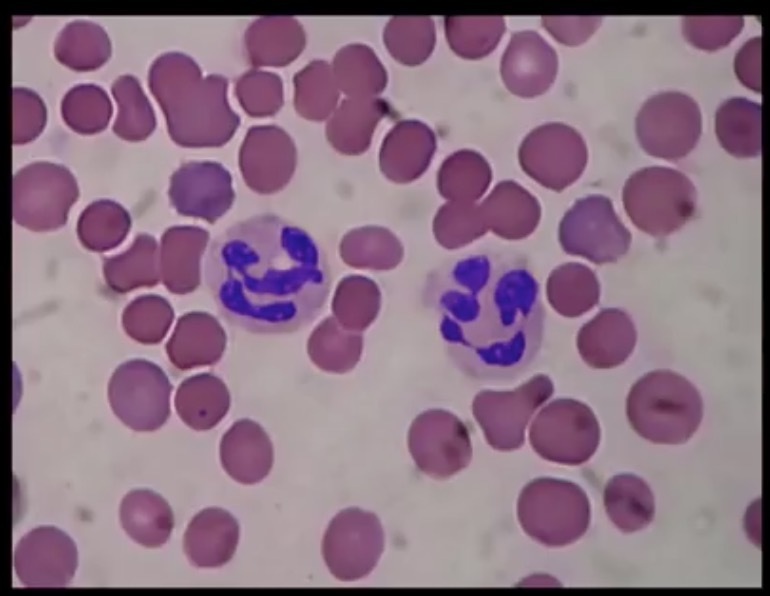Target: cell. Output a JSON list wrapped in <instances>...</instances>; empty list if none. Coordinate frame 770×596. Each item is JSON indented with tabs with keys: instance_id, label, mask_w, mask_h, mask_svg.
<instances>
[{
	"instance_id": "6da1fadb",
	"label": "cell",
	"mask_w": 770,
	"mask_h": 596,
	"mask_svg": "<svg viewBox=\"0 0 770 596\" xmlns=\"http://www.w3.org/2000/svg\"><path fill=\"white\" fill-rule=\"evenodd\" d=\"M427 296L454 363L482 381H508L534 361L544 312L526 262L511 252L458 257L429 282Z\"/></svg>"
},
{
	"instance_id": "7a4b0ae2",
	"label": "cell",
	"mask_w": 770,
	"mask_h": 596,
	"mask_svg": "<svg viewBox=\"0 0 770 596\" xmlns=\"http://www.w3.org/2000/svg\"><path fill=\"white\" fill-rule=\"evenodd\" d=\"M205 280L220 314L257 334L297 331L322 311L331 270L322 247L273 215L238 222L211 242Z\"/></svg>"
},
{
	"instance_id": "3957f363",
	"label": "cell",
	"mask_w": 770,
	"mask_h": 596,
	"mask_svg": "<svg viewBox=\"0 0 770 596\" xmlns=\"http://www.w3.org/2000/svg\"><path fill=\"white\" fill-rule=\"evenodd\" d=\"M148 86L166 118L168 133L181 146L222 143L231 128L225 102V81L201 77L197 64L178 52L157 57L148 72Z\"/></svg>"
},
{
	"instance_id": "277c9868",
	"label": "cell",
	"mask_w": 770,
	"mask_h": 596,
	"mask_svg": "<svg viewBox=\"0 0 770 596\" xmlns=\"http://www.w3.org/2000/svg\"><path fill=\"white\" fill-rule=\"evenodd\" d=\"M702 415V398L695 386L668 370L644 375L627 398L632 428L658 444L685 443L698 429Z\"/></svg>"
},
{
	"instance_id": "5b68a950",
	"label": "cell",
	"mask_w": 770,
	"mask_h": 596,
	"mask_svg": "<svg viewBox=\"0 0 770 596\" xmlns=\"http://www.w3.org/2000/svg\"><path fill=\"white\" fill-rule=\"evenodd\" d=\"M622 199L632 223L643 232L660 237L680 229L693 216L696 189L684 173L651 166L630 175Z\"/></svg>"
},
{
	"instance_id": "8992f818",
	"label": "cell",
	"mask_w": 770,
	"mask_h": 596,
	"mask_svg": "<svg viewBox=\"0 0 770 596\" xmlns=\"http://www.w3.org/2000/svg\"><path fill=\"white\" fill-rule=\"evenodd\" d=\"M79 196L73 174L63 165L33 162L12 180V212L17 224L42 232L63 226Z\"/></svg>"
},
{
	"instance_id": "52a82bcc",
	"label": "cell",
	"mask_w": 770,
	"mask_h": 596,
	"mask_svg": "<svg viewBox=\"0 0 770 596\" xmlns=\"http://www.w3.org/2000/svg\"><path fill=\"white\" fill-rule=\"evenodd\" d=\"M172 385L156 364L134 359L116 368L108 384L114 414L134 431L159 429L170 416Z\"/></svg>"
},
{
	"instance_id": "ba28073f",
	"label": "cell",
	"mask_w": 770,
	"mask_h": 596,
	"mask_svg": "<svg viewBox=\"0 0 770 596\" xmlns=\"http://www.w3.org/2000/svg\"><path fill=\"white\" fill-rule=\"evenodd\" d=\"M702 130L698 104L687 94L669 91L651 96L636 117V134L648 154L678 160L696 146Z\"/></svg>"
},
{
	"instance_id": "9c48e42d",
	"label": "cell",
	"mask_w": 770,
	"mask_h": 596,
	"mask_svg": "<svg viewBox=\"0 0 770 596\" xmlns=\"http://www.w3.org/2000/svg\"><path fill=\"white\" fill-rule=\"evenodd\" d=\"M530 440L547 460L578 465L591 458L600 442L599 423L591 409L574 400H557L537 417Z\"/></svg>"
},
{
	"instance_id": "30bf717a",
	"label": "cell",
	"mask_w": 770,
	"mask_h": 596,
	"mask_svg": "<svg viewBox=\"0 0 770 596\" xmlns=\"http://www.w3.org/2000/svg\"><path fill=\"white\" fill-rule=\"evenodd\" d=\"M380 521L370 512L349 508L329 523L322 541V555L331 574L341 581L367 576L383 551Z\"/></svg>"
},
{
	"instance_id": "8fae6325",
	"label": "cell",
	"mask_w": 770,
	"mask_h": 596,
	"mask_svg": "<svg viewBox=\"0 0 770 596\" xmlns=\"http://www.w3.org/2000/svg\"><path fill=\"white\" fill-rule=\"evenodd\" d=\"M560 236L569 253L597 264L617 261L631 243V234L615 213L611 200L601 195L578 200L565 214Z\"/></svg>"
},
{
	"instance_id": "7c38bea8",
	"label": "cell",
	"mask_w": 770,
	"mask_h": 596,
	"mask_svg": "<svg viewBox=\"0 0 770 596\" xmlns=\"http://www.w3.org/2000/svg\"><path fill=\"white\" fill-rule=\"evenodd\" d=\"M584 139L571 126L547 123L532 130L519 148V162L534 180L553 190L576 181L587 163Z\"/></svg>"
},
{
	"instance_id": "4fadbf2b",
	"label": "cell",
	"mask_w": 770,
	"mask_h": 596,
	"mask_svg": "<svg viewBox=\"0 0 770 596\" xmlns=\"http://www.w3.org/2000/svg\"><path fill=\"white\" fill-rule=\"evenodd\" d=\"M532 496L529 532L548 546H564L579 539L590 522V505L574 483L540 479L529 486Z\"/></svg>"
},
{
	"instance_id": "5bb4252c",
	"label": "cell",
	"mask_w": 770,
	"mask_h": 596,
	"mask_svg": "<svg viewBox=\"0 0 770 596\" xmlns=\"http://www.w3.org/2000/svg\"><path fill=\"white\" fill-rule=\"evenodd\" d=\"M13 564L19 581L26 587H64L75 575L78 551L65 532L53 526H41L19 540Z\"/></svg>"
},
{
	"instance_id": "9a60e30c",
	"label": "cell",
	"mask_w": 770,
	"mask_h": 596,
	"mask_svg": "<svg viewBox=\"0 0 770 596\" xmlns=\"http://www.w3.org/2000/svg\"><path fill=\"white\" fill-rule=\"evenodd\" d=\"M227 171L213 162L182 164L171 176L169 198L178 213L214 222L231 204Z\"/></svg>"
},
{
	"instance_id": "2e32d148",
	"label": "cell",
	"mask_w": 770,
	"mask_h": 596,
	"mask_svg": "<svg viewBox=\"0 0 770 596\" xmlns=\"http://www.w3.org/2000/svg\"><path fill=\"white\" fill-rule=\"evenodd\" d=\"M558 70L555 50L535 31L513 33L502 56L501 76L507 89L532 98L546 92Z\"/></svg>"
},
{
	"instance_id": "e0dca14e",
	"label": "cell",
	"mask_w": 770,
	"mask_h": 596,
	"mask_svg": "<svg viewBox=\"0 0 770 596\" xmlns=\"http://www.w3.org/2000/svg\"><path fill=\"white\" fill-rule=\"evenodd\" d=\"M220 460L232 479L241 484H255L262 481L272 468L273 446L258 423L242 419L223 435Z\"/></svg>"
},
{
	"instance_id": "ac0fdd59",
	"label": "cell",
	"mask_w": 770,
	"mask_h": 596,
	"mask_svg": "<svg viewBox=\"0 0 770 596\" xmlns=\"http://www.w3.org/2000/svg\"><path fill=\"white\" fill-rule=\"evenodd\" d=\"M238 540L237 520L226 510L211 507L200 511L190 521L183 546L192 565L216 568L232 559Z\"/></svg>"
},
{
	"instance_id": "d6986e66",
	"label": "cell",
	"mask_w": 770,
	"mask_h": 596,
	"mask_svg": "<svg viewBox=\"0 0 770 596\" xmlns=\"http://www.w3.org/2000/svg\"><path fill=\"white\" fill-rule=\"evenodd\" d=\"M636 330L627 313L604 309L580 331L578 345L583 359L592 367L608 369L622 364L632 353Z\"/></svg>"
},
{
	"instance_id": "ffe728a7",
	"label": "cell",
	"mask_w": 770,
	"mask_h": 596,
	"mask_svg": "<svg viewBox=\"0 0 770 596\" xmlns=\"http://www.w3.org/2000/svg\"><path fill=\"white\" fill-rule=\"evenodd\" d=\"M208 233L189 226L167 229L159 246L161 282L172 293L193 291L200 281V259Z\"/></svg>"
},
{
	"instance_id": "44dd1931",
	"label": "cell",
	"mask_w": 770,
	"mask_h": 596,
	"mask_svg": "<svg viewBox=\"0 0 770 596\" xmlns=\"http://www.w3.org/2000/svg\"><path fill=\"white\" fill-rule=\"evenodd\" d=\"M436 150V136L421 121L400 122L388 135L382 148L381 165L396 181H411L429 167Z\"/></svg>"
},
{
	"instance_id": "7402d4cb",
	"label": "cell",
	"mask_w": 770,
	"mask_h": 596,
	"mask_svg": "<svg viewBox=\"0 0 770 596\" xmlns=\"http://www.w3.org/2000/svg\"><path fill=\"white\" fill-rule=\"evenodd\" d=\"M225 347V334L215 318L192 312L182 316L166 351L171 363L180 370L216 363Z\"/></svg>"
},
{
	"instance_id": "603a6c76",
	"label": "cell",
	"mask_w": 770,
	"mask_h": 596,
	"mask_svg": "<svg viewBox=\"0 0 770 596\" xmlns=\"http://www.w3.org/2000/svg\"><path fill=\"white\" fill-rule=\"evenodd\" d=\"M119 518L126 534L136 543L156 548L164 545L174 527L167 501L149 489H134L121 501Z\"/></svg>"
},
{
	"instance_id": "cb8c5ba5",
	"label": "cell",
	"mask_w": 770,
	"mask_h": 596,
	"mask_svg": "<svg viewBox=\"0 0 770 596\" xmlns=\"http://www.w3.org/2000/svg\"><path fill=\"white\" fill-rule=\"evenodd\" d=\"M230 395L217 376L203 373L184 380L175 395V408L180 419L198 431L215 427L227 414Z\"/></svg>"
},
{
	"instance_id": "d4e9b609",
	"label": "cell",
	"mask_w": 770,
	"mask_h": 596,
	"mask_svg": "<svg viewBox=\"0 0 770 596\" xmlns=\"http://www.w3.org/2000/svg\"><path fill=\"white\" fill-rule=\"evenodd\" d=\"M159 251L154 237L139 234L129 249L103 261L107 285L119 293L156 285L161 281Z\"/></svg>"
},
{
	"instance_id": "484cf974",
	"label": "cell",
	"mask_w": 770,
	"mask_h": 596,
	"mask_svg": "<svg viewBox=\"0 0 770 596\" xmlns=\"http://www.w3.org/2000/svg\"><path fill=\"white\" fill-rule=\"evenodd\" d=\"M716 135L721 146L736 157L761 154V105L743 97L725 100L716 111Z\"/></svg>"
},
{
	"instance_id": "4316f807",
	"label": "cell",
	"mask_w": 770,
	"mask_h": 596,
	"mask_svg": "<svg viewBox=\"0 0 770 596\" xmlns=\"http://www.w3.org/2000/svg\"><path fill=\"white\" fill-rule=\"evenodd\" d=\"M604 505L608 517L623 532L646 527L653 519L655 503L646 482L633 474L612 477L604 489Z\"/></svg>"
},
{
	"instance_id": "83f0119b",
	"label": "cell",
	"mask_w": 770,
	"mask_h": 596,
	"mask_svg": "<svg viewBox=\"0 0 770 596\" xmlns=\"http://www.w3.org/2000/svg\"><path fill=\"white\" fill-rule=\"evenodd\" d=\"M54 54L60 63L73 70L90 71L108 60L111 43L100 25L87 20H75L59 32Z\"/></svg>"
},
{
	"instance_id": "f1b7e54d",
	"label": "cell",
	"mask_w": 770,
	"mask_h": 596,
	"mask_svg": "<svg viewBox=\"0 0 770 596\" xmlns=\"http://www.w3.org/2000/svg\"><path fill=\"white\" fill-rule=\"evenodd\" d=\"M130 215L115 201L101 199L89 204L77 222V234L89 250L104 252L117 247L130 230Z\"/></svg>"
},
{
	"instance_id": "f546056e",
	"label": "cell",
	"mask_w": 770,
	"mask_h": 596,
	"mask_svg": "<svg viewBox=\"0 0 770 596\" xmlns=\"http://www.w3.org/2000/svg\"><path fill=\"white\" fill-rule=\"evenodd\" d=\"M111 91L118 107L114 133L128 141L146 139L156 126V118L139 81L132 75L119 76Z\"/></svg>"
},
{
	"instance_id": "4dcf8cb0",
	"label": "cell",
	"mask_w": 770,
	"mask_h": 596,
	"mask_svg": "<svg viewBox=\"0 0 770 596\" xmlns=\"http://www.w3.org/2000/svg\"><path fill=\"white\" fill-rule=\"evenodd\" d=\"M444 27L451 49L466 59H480L499 43L505 21L501 16L445 17Z\"/></svg>"
},
{
	"instance_id": "1f68e13d",
	"label": "cell",
	"mask_w": 770,
	"mask_h": 596,
	"mask_svg": "<svg viewBox=\"0 0 770 596\" xmlns=\"http://www.w3.org/2000/svg\"><path fill=\"white\" fill-rule=\"evenodd\" d=\"M490 180L491 168L486 159L467 149L446 158L438 172V186L446 197H477Z\"/></svg>"
},
{
	"instance_id": "d6a6232c",
	"label": "cell",
	"mask_w": 770,
	"mask_h": 596,
	"mask_svg": "<svg viewBox=\"0 0 770 596\" xmlns=\"http://www.w3.org/2000/svg\"><path fill=\"white\" fill-rule=\"evenodd\" d=\"M65 123L75 132L93 134L105 129L112 114L107 93L95 84H78L61 101Z\"/></svg>"
},
{
	"instance_id": "836d02e7",
	"label": "cell",
	"mask_w": 770,
	"mask_h": 596,
	"mask_svg": "<svg viewBox=\"0 0 770 596\" xmlns=\"http://www.w3.org/2000/svg\"><path fill=\"white\" fill-rule=\"evenodd\" d=\"M435 41V25L430 17L396 18L386 31V43L391 53L410 66L426 61L433 52Z\"/></svg>"
},
{
	"instance_id": "e575fe53",
	"label": "cell",
	"mask_w": 770,
	"mask_h": 596,
	"mask_svg": "<svg viewBox=\"0 0 770 596\" xmlns=\"http://www.w3.org/2000/svg\"><path fill=\"white\" fill-rule=\"evenodd\" d=\"M600 287L595 274L580 264L558 270L551 283V297L557 309L576 316L598 303Z\"/></svg>"
},
{
	"instance_id": "d590c367",
	"label": "cell",
	"mask_w": 770,
	"mask_h": 596,
	"mask_svg": "<svg viewBox=\"0 0 770 596\" xmlns=\"http://www.w3.org/2000/svg\"><path fill=\"white\" fill-rule=\"evenodd\" d=\"M174 313L169 302L157 295L140 296L124 310L122 325L132 339L143 344H156L167 334Z\"/></svg>"
},
{
	"instance_id": "8d00e7d4",
	"label": "cell",
	"mask_w": 770,
	"mask_h": 596,
	"mask_svg": "<svg viewBox=\"0 0 770 596\" xmlns=\"http://www.w3.org/2000/svg\"><path fill=\"white\" fill-rule=\"evenodd\" d=\"M742 16H685L682 31L693 46L714 51L727 46L742 30Z\"/></svg>"
},
{
	"instance_id": "74e56055",
	"label": "cell",
	"mask_w": 770,
	"mask_h": 596,
	"mask_svg": "<svg viewBox=\"0 0 770 596\" xmlns=\"http://www.w3.org/2000/svg\"><path fill=\"white\" fill-rule=\"evenodd\" d=\"M12 101V142L15 145L28 143L42 132L46 124V106L36 92L23 87L12 89Z\"/></svg>"
},
{
	"instance_id": "f35d334b",
	"label": "cell",
	"mask_w": 770,
	"mask_h": 596,
	"mask_svg": "<svg viewBox=\"0 0 770 596\" xmlns=\"http://www.w3.org/2000/svg\"><path fill=\"white\" fill-rule=\"evenodd\" d=\"M602 16H543L544 28L560 43L579 45L599 27Z\"/></svg>"
},
{
	"instance_id": "ab89813d",
	"label": "cell",
	"mask_w": 770,
	"mask_h": 596,
	"mask_svg": "<svg viewBox=\"0 0 770 596\" xmlns=\"http://www.w3.org/2000/svg\"><path fill=\"white\" fill-rule=\"evenodd\" d=\"M761 38L755 37L744 44L736 54L735 73L743 85L761 92L760 77Z\"/></svg>"
}]
</instances>
